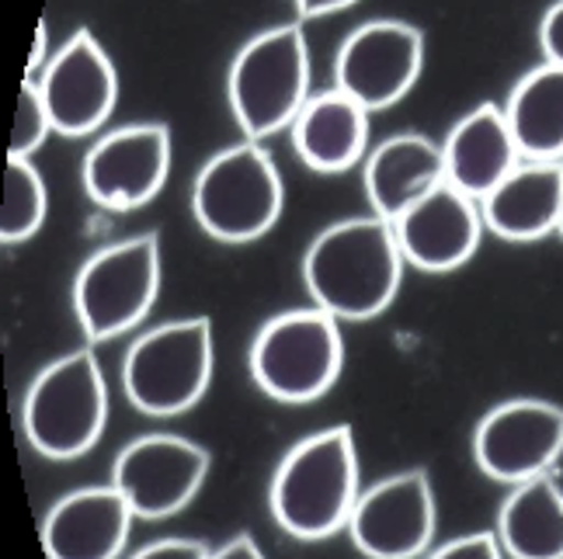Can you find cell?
I'll return each mask as SVG.
<instances>
[{
    "instance_id": "31",
    "label": "cell",
    "mask_w": 563,
    "mask_h": 559,
    "mask_svg": "<svg viewBox=\"0 0 563 559\" xmlns=\"http://www.w3.org/2000/svg\"><path fill=\"white\" fill-rule=\"evenodd\" d=\"M560 236H563V209H560Z\"/></svg>"
},
{
    "instance_id": "21",
    "label": "cell",
    "mask_w": 563,
    "mask_h": 559,
    "mask_svg": "<svg viewBox=\"0 0 563 559\" xmlns=\"http://www.w3.org/2000/svg\"><path fill=\"white\" fill-rule=\"evenodd\" d=\"M497 543L511 559H563V493L550 477L508 493L497 514Z\"/></svg>"
},
{
    "instance_id": "18",
    "label": "cell",
    "mask_w": 563,
    "mask_h": 559,
    "mask_svg": "<svg viewBox=\"0 0 563 559\" xmlns=\"http://www.w3.org/2000/svg\"><path fill=\"white\" fill-rule=\"evenodd\" d=\"M563 209V164L526 160L481 199L484 226L505 241H539L560 230Z\"/></svg>"
},
{
    "instance_id": "26",
    "label": "cell",
    "mask_w": 563,
    "mask_h": 559,
    "mask_svg": "<svg viewBox=\"0 0 563 559\" xmlns=\"http://www.w3.org/2000/svg\"><path fill=\"white\" fill-rule=\"evenodd\" d=\"M539 46H543L547 63L563 67V0H556L539 21Z\"/></svg>"
},
{
    "instance_id": "29",
    "label": "cell",
    "mask_w": 563,
    "mask_h": 559,
    "mask_svg": "<svg viewBox=\"0 0 563 559\" xmlns=\"http://www.w3.org/2000/svg\"><path fill=\"white\" fill-rule=\"evenodd\" d=\"M355 0H296V11L302 18H320V14H334V11H344L352 8Z\"/></svg>"
},
{
    "instance_id": "25",
    "label": "cell",
    "mask_w": 563,
    "mask_h": 559,
    "mask_svg": "<svg viewBox=\"0 0 563 559\" xmlns=\"http://www.w3.org/2000/svg\"><path fill=\"white\" fill-rule=\"evenodd\" d=\"M428 559H505V549L497 543V535L490 532H476L466 535V539H456L442 546L439 552H431Z\"/></svg>"
},
{
    "instance_id": "13",
    "label": "cell",
    "mask_w": 563,
    "mask_h": 559,
    "mask_svg": "<svg viewBox=\"0 0 563 559\" xmlns=\"http://www.w3.org/2000/svg\"><path fill=\"white\" fill-rule=\"evenodd\" d=\"M352 543L369 559H415L435 535V497L421 469L365 490L352 511Z\"/></svg>"
},
{
    "instance_id": "30",
    "label": "cell",
    "mask_w": 563,
    "mask_h": 559,
    "mask_svg": "<svg viewBox=\"0 0 563 559\" xmlns=\"http://www.w3.org/2000/svg\"><path fill=\"white\" fill-rule=\"evenodd\" d=\"M42 56H46V25H38V35H35V53H32V59H29V70H38L42 63H46Z\"/></svg>"
},
{
    "instance_id": "10",
    "label": "cell",
    "mask_w": 563,
    "mask_h": 559,
    "mask_svg": "<svg viewBox=\"0 0 563 559\" xmlns=\"http://www.w3.org/2000/svg\"><path fill=\"white\" fill-rule=\"evenodd\" d=\"M563 451V411L547 400H511L494 406L473 435V456L497 483L547 477Z\"/></svg>"
},
{
    "instance_id": "28",
    "label": "cell",
    "mask_w": 563,
    "mask_h": 559,
    "mask_svg": "<svg viewBox=\"0 0 563 559\" xmlns=\"http://www.w3.org/2000/svg\"><path fill=\"white\" fill-rule=\"evenodd\" d=\"M209 559H265V556L254 546L251 535H236V539H230L223 549H216Z\"/></svg>"
},
{
    "instance_id": "11",
    "label": "cell",
    "mask_w": 563,
    "mask_h": 559,
    "mask_svg": "<svg viewBox=\"0 0 563 559\" xmlns=\"http://www.w3.org/2000/svg\"><path fill=\"white\" fill-rule=\"evenodd\" d=\"M170 167V136L161 122L125 125L98 139L84 157V188L101 209H140L157 195Z\"/></svg>"
},
{
    "instance_id": "2",
    "label": "cell",
    "mask_w": 563,
    "mask_h": 559,
    "mask_svg": "<svg viewBox=\"0 0 563 559\" xmlns=\"http://www.w3.org/2000/svg\"><path fill=\"white\" fill-rule=\"evenodd\" d=\"M358 504V459L352 427H331L299 441L272 480V514L296 539H328L349 528Z\"/></svg>"
},
{
    "instance_id": "6",
    "label": "cell",
    "mask_w": 563,
    "mask_h": 559,
    "mask_svg": "<svg viewBox=\"0 0 563 559\" xmlns=\"http://www.w3.org/2000/svg\"><path fill=\"white\" fill-rule=\"evenodd\" d=\"M212 379L209 320H178L143 334L122 361L129 403L143 414L175 417L199 403Z\"/></svg>"
},
{
    "instance_id": "3",
    "label": "cell",
    "mask_w": 563,
    "mask_h": 559,
    "mask_svg": "<svg viewBox=\"0 0 563 559\" xmlns=\"http://www.w3.org/2000/svg\"><path fill=\"white\" fill-rule=\"evenodd\" d=\"M310 56L296 25L254 35L230 67V109L241 133L257 143L296 122L307 104Z\"/></svg>"
},
{
    "instance_id": "22",
    "label": "cell",
    "mask_w": 563,
    "mask_h": 559,
    "mask_svg": "<svg viewBox=\"0 0 563 559\" xmlns=\"http://www.w3.org/2000/svg\"><path fill=\"white\" fill-rule=\"evenodd\" d=\"M505 115L526 160L563 157V67L543 63L526 74L515 83Z\"/></svg>"
},
{
    "instance_id": "23",
    "label": "cell",
    "mask_w": 563,
    "mask_h": 559,
    "mask_svg": "<svg viewBox=\"0 0 563 559\" xmlns=\"http://www.w3.org/2000/svg\"><path fill=\"white\" fill-rule=\"evenodd\" d=\"M46 220V185L25 157H8L4 175V209H0V241L18 244Z\"/></svg>"
},
{
    "instance_id": "15",
    "label": "cell",
    "mask_w": 563,
    "mask_h": 559,
    "mask_svg": "<svg viewBox=\"0 0 563 559\" xmlns=\"http://www.w3.org/2000/svg\"><path fill=\"white\" fill-rule=\"evenodd\" d=\"M484 212L481 202L442 181L394 220L404 261L421 271H452L466 265L481 244Z\"/></svg>"
},
{
    "instance_id": "16",
    "label": "cell",
    "mask_w": 563,
    "mask_h": 559,
    "mask_svg": "<svg viewBox=\"0 0 563 559\" xmlns=\"http://www.w3.org/2000/svg\"><path fill=\"white\" fill-rule=\"evenodd\" d=\"M133 518V507L115 487L77 490L46 514L42 543L49 559H115Z\"/></svg>"
},
{
    "instance_id": "7",
    "label": "cell",
    "mask_w": 563,
    "mask_h": 559,
    "mask_svg": "<svg viewBox=\"0 0 563 559\" xmlns=\"http://www.w3.org/2000/svg\"><path fill=\"white\" fill-rule=\"evenodd\" d=\"M104 414L108 393L98 358L91 351H74L38 372L21 417L38 456L77 459L101 438Z\"/></svg>"
},
{
    "instance_id": "24",
    "label": "cell",
    "mask_w": 563,
    "mask_h": 559,
    "mask_svg": "<svg viewBox=\"0 0 563 559\" xmlns=\"http://www.w3.org/2000/svg\"><path fill=\"white\" fill-rule=\"evenodd\" d=\"M49 133H53V119L46 112V101L38 94V83L25 80V88L18 94V112H14V125H11L8 154L29 160L35 149L46 143Z\"/></svg>"
},
{
    "instance_id": "9",
    "label": "cell",
    "mask_w": 563,
    "mask_h": 559,
    "mask_svg": "<svg viewBox=\"0 0 563 559\" xmlns=\"http://www.w3.org/2000/svg\"><path fill=\"white\" fill-rule=\"evenodd\" d=\"M424 38L404 21H369L355 29L334 59V88L358 101L365 112L397 104L421 74Z\"/></svg>"
},
{
    "instance_id": "27",
    "label": "cell",
    "mask_w": 563,
    "mask_h": 559,
    "mask_svg": "<svg viewBox=\"0 0 563 559\" xmlns=\"http://www.w3.org/2000/svg\"><path fill=\"white\" fill-rule=\"evenodd\" d=\"M212 552L195 539H164L140 549L133 559H209Z\"/></svg>"
},
{
    "instance_id": "12",
    "label": "cell",
    "mask_w": 563,
    "mask_h": 559,
    "mask_svg": "<svg viewBox=\"0 0 563 559\" xmlns=\"http://www.w3.org/2000/svg\"><path fill=\"white\" fill-rule=\"evenodd\" d=\"M206 472V448L175 435H146L122 448L112 466V487L136 518H167L199 493Z\"/></svg>"
},
{
    "instance_id": "19",
    "label": "cell",
    "mask_w": 563,
    "mask_h": 559,
    "mask_svg": "<svg viewBox=\"0 0 563 559\" xmlns=\"http://www.w3.org/2000/svg\"><path fill=\"white\" fill-rule=\"evenodd\" d=\"M445 181L442 146L421 133H400L383 139L365 160V195L379 220L397 216Z\"/></svg>"
},
{
    "instance_id": "14",
    "label": "cell",
    "mask_w": 563,
    "mask_h": 559,
    "mask_svg": "<svg viewBox=\"0 0 563 559\" xmlns=\"http://www.w3.org/2000/svg\"><path fill=\"white\" fill-rule=\"evenodd\" d=\"M115 67L98 38L80 29L38 77V94L59 136H88L115 109Z\"/></svg>"
},
{
    "instance_id": "17",
    "label": "cell",
    "mask_w": 563,
    "mask_h": 559,
    "mask_svg": "<svg viewBox=\"0 0 563 559\" xmlns=\"http://www.w3.org/2000/svg\"><path fill=\"white\" fill-rule=\"evenodd\" d=\"M445 157V181L460 188L470 199H487L522 160L505 109L481 104L466 119L452 125L449 139L442 143Z\"/></svg>"
},
{
    "instance_id": "20",
    "label": "cell",
    "mask_w": 563,
    "mask_h": 559,
    "mask_svg": "<svg viewBox=\"0 0 563 559\" xmlns=\"http://www.w3.org/2000/svg\"><path fill=\"white\" fill-rule=\"evenodd\" d=\"M365 143H369V112L338 88L310 98L292 122L299 160L320 175L349 170L365 154Z\"/></svg>"
},
{
    "instance_id": "8",
    "label": "cell",
    "mask_w": 563,
    "mask_h": 559,
    "mask_svg": "<svg viewBox=\"0 0 563 559\" xmlns=\"http://www.w3.org/2000/svg\"><path fill=\"white\" fill-rule=\"evenodd\" d=\"M161 289L157 233L133 236L91 254L74 282V310L84 334L108 340L133 331L150 313Z\"/></svg>"
},
{
    "instance_id": "4",
    "label": "cell",
    "mask_w": 563,
    "mask_h": 559,
    "mask_svg": "<svg viewBox=\"0 0 563 559\" xmlns=\"http://www.w3.org/2000/svg\"><path fill=\"white\" fill-rule=\"evenodd\" d=\"M191 209L199 226L216 241H257L282 212V178L272 157L251 139L216 154L195 178Z\"/></svg>"
},
{
    "instance_id": "1",
    "label": "cell",
    "mask_w": 563,
    "mask_h": 559,
    "mask_svg": "<svg viewBox=\"0 0 563 559\" xmlns=\"http://www.w3.org/2000/svg\"><path fill=\"white\" fill-rule=\"evenodd\" d=\"M404 254L394 223L376 212L323 230L307 250L302 278L323 313L338 320L379 316L400 289Z\"/></svg>"
},
{
    "instance_id": "5",
    "label": "cell",
    "mask_w": 563,
    "mask_h": 559,
    "mask_svg": "<svg viewBox=\"0 0 563 559\" xmlns=\"http://www.w3.org/2000/svg\"><path fill=\"white\" fill-rule=\"evenodd\" d=\"M344 361L338 316L317 310L282 313L262 327L251 348V376L272 400L307 403L334 385Z\"/></svg>"
}]
</instances>
